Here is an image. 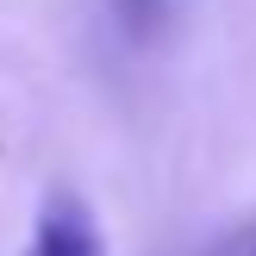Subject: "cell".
<instances>
[{"label":"cell","instance_id":"1","mask_svg":"<svg viewBox=\"0 0 256 256\" xmlns=\"http://www.w3.org/2000/svg\"><path fill=\"white\" fill-rule=\"evenodd\" d=\"M25 256H106V238H100V219L88 212V200L50 194L38 225H32V250Z\"/></svg>","mask_w":256,"mask_h":256},{"label":"cell","instance_id":"2","mask_svg":"<svg viewBox=\"0 0 256 256\" xmlns=\"http://www.w3.org/2000/svg\"><path fill=\"white\" fill-rule=\"evenodd\" d=\"M244 256H256V232H250V250H244Z\"/></svg>","mask_w":256,"mask_h":256}]
</instances>
